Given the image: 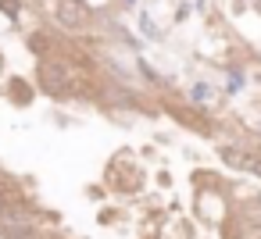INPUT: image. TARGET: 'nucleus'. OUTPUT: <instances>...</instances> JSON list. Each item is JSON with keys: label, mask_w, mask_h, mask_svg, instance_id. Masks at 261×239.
I'll list each match as a JSON object with an SVG mask.
<instances>
[{"label": "nucleus", "mask_w": 261, "mask_h": 239, "mask_svg": "<svg viewBox=\"0 0 261 239\" xmlns=\"http://www.w3.org/2000/svg\"><path fill=\"white\" fill-rule=\"evenodd\" d=\"M240 168H247L250 175H257V178H261V150H250V154H243V157H240Z\"/></svg>", "instance_id": "4"}, {"label": "nucleus", "mask_w": 261, "mask_h": 239, "mask_svg": "<svg viewBox=\"0 0 261 239\" xmlns=\"http://www.w3.org/2000/svg\"><path fill=\"white\" fill-rule=\"evenodd\" d=\"M254 8H257V11H261V0H254Z\"/></svg>", "instance_id": "8"}, {"label": "nucleus", "mask_w": 261, "mask_h": 239, "mask_svg": "<svg viewBox=\"0 0 261 239\" xmlns=\"http://www.w3.org/2000/svg\"><path fill=\"white\" fill-rule=\"evenodd\" d=\"M54 22L68 33L83 29L90 22V8L83 4V0H54Z\"/></svg>", "instance_id": "3"}, {"label": "nucleus", "mask_w": 261, "mask_h": 239, "mask_svg": "<svg viewBox=\"0 0 261 239\" xmlns=\"http://www.w3.org/2000/svg\"><path fill=\"white\" fill-rule=\"evenodd\" d=\"M190 100H193V104H207V100H211V86L197 82V86L190 89Z\"/></svg>", "instance_id": "5"}, {"label": "nucleus", "mask_w": 261, "mask_h": 239, "mask_svg": "<svg viewBox=\"0 0 261 239\" xmlns=\"http://www.w3.org/2000/svg\"><path fill=\"white\" fill-rule=\"evenodd\" d=\"M0 232H4V239H36V218L29 207H15L0 218Z\"/></svg>", "instance_id": "2"}, {"label": "nucleus", "mask_w": 261, "mask_h": 239, "mask_svg": "<svg viewBox=\"0 0 261 239\" xmlns=\"http://www.w3.org/2000/svg\"><path fill=\"white\" fill-rule=\"evenodd\" d=\"M36 79H40V89L50 93V97H68L79 86L75 68L72 65H61V61H43L40 72H36Z\"/></svg>", "instance_id": "1"}, {"label": "nucleus", "mask_w": 261, "mask_h": 239, "mask_svg": "<svg viewBox=\"0 0 261 239\" xmlns=\"http://www.w3.org/2000/svg\"><path fill=\"white\" fill-rule=\"evenodd\" d=\"M257 79H261V72H257Z\"/></svg>", "instance_id": "9"}, {"label": "nucleus", "mask_w": 261, "mask_h": 239, "mask_svg": "<svg viewBox=\"0 0 261 239\" xmlns=\"http://www.w3.org/2000/svg\"><path fill=\"white\" fill-rule=\"evenodd\" d=\"M8 211H11V200H8V196H4V193H0V218H4V214H8Z\"/></svg>", "instance_id": "7"}, {"label": "nucleus", "mask_w": 261, "mask_h": 239, "mask_svg": "<svg viewBox=\"0 0 261 239\" xmlns=\"http://www.w3.org/2000/svg\"><path fill=\"white\" fill-rule=\"evenodd\" d=\"M11 89H15V100H18V104H29V100H33V93H29L25 82H11Z\"/></svg>", "instance_id": "6"}]
</instances>
